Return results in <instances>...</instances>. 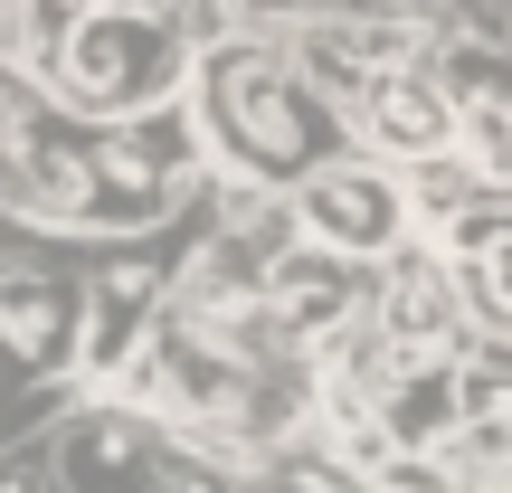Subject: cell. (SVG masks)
<instances>
[{
    "label": "cell",
    "instance_id": "1",
    "mask_svg": "<svg viewBox=\"0 0 512 493\" xmlns=\"http://www.w3.org/2000/svg\"><path fill=\"white\" fill-rule=\"evenodd\" d=\"M190 114H133L105 133H57L48 124V86L29 67L0 76V152H10V200L29 219H76V228H133L162 219V200L190 181L200 162Z\"/></svg>",
    "mask_w": 512,
    "mask_h": 493
},
{
    "label": "cell",
    "instance_id": "2",
    "mask_svg": "<svg viewBox=\"0 0 512 493\" xmlns=\"http://www.w3.org/2000/svg\"><path fill=\"white\" fill-rule=\"evenodd\" d=\"M190 86H200V124H209V143H219L256 190H275V181H313V171L332 162V143H342V114H332V95L304 86L294 67H275L266 48H247V38L209 48Z\"/></svg>",
    "mask_w": 512,
    "mask_h": 493
},
{
    "label": "cell",
    "instance_id": "3",
    "mask_svg": "<svg viewBox=\"0 0 512 493\" xmlns=\"http://www.w3.org/2000/svg\"><path fill=\"white\" fill-rule=\"evenodd\" d=\"M38 86L67 114H86V124H133V114L171 105L190 86V48L162 10H95V0H76V19H67Z\"/></svg>",
    "mask_w": 512,
    "mask_h": 493
},
{
    "label": "cell",
    "instance_id": "4",
    "mask_svg": "<svg viewBox=\"0 0 512 493\" xmlns=\"http://www.w3.org/2000/svg\"><path fill=\"white\" fill-rule=\"evenodd\" d=\"M48 456H57V493H162L171 437L143 408H86L48 437Z\"/></svg>",
    "mask_w": 512,
    "mask_h": 493
},
{
    "label": "cell",
    "instance_id": "5",
    "mask_svg": "<svg viewBox=\"0 0 512 493\" xmlns=\"http://www.w3.org/2000/svg\"><path fill=\"white\" fill-rule=\"evenodd\" d=\"M266 304H275V332L323 342V332H342L351 313H361V256L304 228V238H285L266 256Z\"/></svg>",
    "mask_w": 512,
    "mask_h": 493
},
{
    "label": "cell",
    "instance_id": "6",
    "mask_svg": "<svg viewBox=\"0 0 512 493\" xmlns=\"http://www.w3.org/2000/svg\"><path fill=\"white\" fill-rule=\"evenodd\" d=\"M294 209H304L313 238H332V247H351V256H389V247L408 238V190L389 181L380 162H323Z\"/></svg>",
    "mask_w": 512,
    "mask_h": 493
},
{
    "label": "cell",
    "instance_id": "7",
    "mask_svg": "<svg viewBox=\"0 0 512 493\" xmlns=\"http://www.w3.org/2000/svg\"><path fill=\"white\" fill-rule=\"evenodd\" d=\"M0 332H10V361L29 370V380H48L76 351V332H86V285H67V275L38 266V256H10V266H0Z\"/></svg>",
    "mask_w": 512,
    "mask_h": 493
},
{
    "label": "cell",
    "instance_id": "8",
    "mask_svg": "<svg viewBox=\"0 0 512 493\" xmlns=\"http://www.w3.org/2000/svg\"><path fill=\"white\" fill-rule=\"evenodd\" d=\"M361 133L389 152V162H437L446 143H465V105L418 67H380L361 86Z\"/></svg>",
    "mask_w": 512,
    "mask_h": 493
},
{
    "label": "cell",
    "instance_id": "9",
    "mask_svg": "<svg viewBox=\"0 0 512 493\" xmlns=\"http://www.w3.org/2000/svg\"><path fill=\"white\" fill-rule=\"evenodd\" d=\"M380 323L399 332L408 351H465L456 332V275H446L437 247H389V285H380Z\"/></svg>",
    "mask_w": 512,
    "mask_h": 493
},
{
    "label": "cell",
    "instance_id": "10",
    "mask_svg": "<svg viewBox=\"0 0 512 493\" xmlns=\"http://www.w3.org/2000/svg\"><path fill=\"white\" fill-rule=\"evenodd\" d=\"M152 294H162V275L143 266V256H114L105 275H95V304H105V323H95V370H124V361H143V351H133V323H143V304Z\"/></svg>",
    "mask_w": 512,
    "mask_h": 493
},
{
    "label": "cell",
    "instance_id": "11",
    "mask_svg": "<svg viewBox=\"0 0 512 493\" xmlns=\"http://www.w3.org/2000/svg\"><path fill=\"white\" fill-rule=\"evenodd\" d=\"M465 456L512 465V361H465Z\"/></svg>",
    "mask_w": 512,
    "mask_h": 493
},
{
    "label": "cell",
    "instance_id": "12",
    "mask_svg": "<svg viewBox=\"0 0 512 493\" xmlns=\"http://www.w3.org/2000/svg\"><path fill=\"white\" fill-rule=\"evenodd\" d=\"M465 171H475V181H494V190H512V95H465Z\"/></svg>",
    "mask_w": 512,
    "mask_h": 493
},
{
    "label": "cell",
    "instance_id": "13",
    "mask_svg": "<svg viewBox=\"0 0 512 493\" xmlns=\"http://www.w3.org/2000/svg\"><path fill=\"white\" fill-rule=\"evenodd\" d=\"M475 294H484V304H494L503 323H512V228H503V238H484V247H475Z\"/></svg>",
    "mask_w": 512,
    "mask_h": 493
},
{
    "label": "cell",
    "instance_id": "14",
    "mask_svg": "<svg viewBox=\"0 0 512 493\" xmlns=\"http://www.w3.org/2000/svg\"><path fill=\"white\" fill-rule=\"evenodd\" d=\"M162 493H238V484H228L209 456H171V465H162Z\"/></svg>",
    "mask_w": 512,
    "mask_h": 493
},
{
    "label": "cell",
    "instance_id": "15",
    "mask_svg": "<svg viewBox=\"0 0 512 493\" xmlns=\"http://www.w3.org/2000/svg\"><path fill=\"white\" fill-rule=\"evenodd\" d=\"M48 484H57V456H48V446H19L10 475H0V493H48Z\"/></svg>",
    "mask_w": 512,
    "mask_h": 493
},
{
    "label": "cell",
    "instance_id": "16",
    "mask_svg": "<svg viewBox=\"0 0 512 493\" xmlns=\"http://www.w3.org/2000/svg\"><path fill=\"white\" fill-rule=\"evenodd\" d=\"M95 10H162V0H95Z\"/></svg>",
    "mask_w": 512,
    "mask_h": 493
},
{
    "label": "cell",
    "instance_id": "17",
    "mask_svg": "<svg viewBox=\"0 0 512 493\" xmlns=\"http://www.w3.org/2000/svg\"><path fill=\"white\" fill-rule=\"evenodd\" d=\"M247 493H294V484H247Z\"/></svg>",
    "mask_w": 512,
    "mask_h": 493
}]
</instances>
